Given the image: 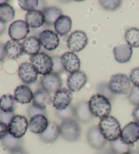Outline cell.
Wrapping results in <instances>:
<instances>
[{
  "label": "cell",
  "mask_w": 139,
  "mask_h": 154,
  "mask_svg": "<svg viewBox=\"0 0 139 154\" xmlns=\"http://www.w3.org/2000/svg\"><path fill=\"white\" fill-rule=\"evenodd\" d=\"M30 61L40 75L45 76L52 73L53 60L52 58L48 54L39 52L37 54L31 56Z\"/></svg>",
  "instance_id": "obj_4"
},
{
  "label": "cell",
  "mask_w": 139,
  "mask_h": 154,
  "mask_svg": "<svg viewBox=\"0 0 139 154\" xmlns=\"http://www.w3.org/2000/svg\"><path fill=\"white\" fill-rule=\"evenodd\" d=\"M5 30H6V25L0 21V35H2L4 33Z\"/></svg>",
  "instance_id": "obj_45"
},
{
  "label": "cell",
  "mask_w": 139,
  "mask_h": 154,
  "mask_svg": "<svg viewBox=\"0 0 139 154\" xmlns=\"http://www.w3.org/2000/svg\"><path fill=\"white\" fill-rule=\"evenodd\" d=\"M132 116L134 120L139 124V105L136 106L135 108L134 109Z\"/></svg>",
  "instance_id": "obj_43"
},
{
  "label": "cell",
  "mask_w": 139,
  "mask_h": 154,
  "mask_svg": "<svg viewBox=\"0 0 139 154\" xmlns=\"http://www.w3.org/2000/svg\"><path fill=\"white\" fill-rule=\"evenodd\" d=\"M14 17L15 10L8 2L0 5V21L2 23H9L14 20Z\"/></svg>",
  "instance_id": "obj_28"
},
{
  "label": "cell",
  "mask_w": 139,
  "mask_h": 154,
  "mask_svg": "<svg viewBox=\"0 0 139 154\" xmlns=\"http://www.w3.org/2000/svg\"><path fill=\"white\" fill-rule=\"evenodd\" d=\"M108 85L114 94L126 95L130 92L131 82L126 75L118 73L111 76Z\"/></svg>",
  "instance_id": "obj_5"
},
{
  "label": "cell",
  "mask_w": 139,
  "mask_h": 154,
  "mask_svg": "<svg viewBox=\"0 0 139 154\" xmlns=\"http://www.w3.org/2000/svg\"><path fill=\"white\" fill-rule=\"evenodd\" d=\"M45 23L49 25H54L58 18L62 16V11L57 7H49L43 10Z\"/></svg>",
  "instance_id": "obj_30"
},
{
  "label": "cell",
  "mask_w": 139,
  "mask_h": 154,
  "mask_svg": "<svg viewBox=\"0 0 139 154\" xmlns=\"http://www.w3.org/2000/svg\"><path fill=\"white\" fill-rule=\"evenodd\" d=\"M57 115L63 121L67 120V119H75V108L73 106H69L67 108L62 111H57Z\"/></svg>",
  "instance_id": "obj_33"
},
{
  "label": "cell",
  "mask_w": 139,
  "mask_h": 154,
  "mask_svg": "<svg viewBox=\"0 0 139 154\" xmlns=\"http://www.w3.org/2000/svg\"><path fill=\"white\" fill-rule=\"evenodd\" d=\"M14 116L13 113H6L0 111V122H4V123H8V124Z\"/></svg>",
  "instance_id": "obj_41"
},
{
  "label": "cell",
  "mask_w": 139,
  "mask_h": 154,
  "mask_svg": "<svg viewBox=\"0 0 139 154\" xmlns=\"http://www.w3.org/2000/svg\"><path fill=\"white\" fill-rule=\"evenodd\" d=\"M99 3L105 10L113 11V10H116L120 7L122 4V2L119 1V0H114V1H110V0L105 1V0H103V1H99Z\"/></svg>",
  "instance_id": "obj_35"
},
{
  "label": "cell",
  "mask_w": 139,
  "mask_h": 154,
  "mask_svg": "<svg viewBox=\"0 0 139 154\" xmlns=\"http://www.w3.org/2000/svg\"><path fill=\"white\" fill-rule=\"evenodd\" d=\"M128 99L131 104L133 105H139V88L133 87V88L130 92Z\"/></svg>",
  "instance_id": "obj_36"
},
{
  "label": "cell",
  "mask_w": 139,
  "mask_h": 154,
  "mask_svg": "<svg viewBox=\"0 0 139 154\" xmlns=\"http://www.w3.org/2000/svg\"><path fill=\"white\" fill-rule=\"evenodd\" d=\"M98 128L101 134L108 141H115L121 136V126L119 121L113 116H109L101 119Z\"/></svg>",
  "instance_id": "obj_1"
},
{
  "label": "cell",
  "mask_w": 139,
  "mask_h": 154,
  "mask_svg": "<svg viewBox=\"0 0 139 154\" xmlns=\"http://www.w3.org/2000/svg\"><path fill=\"white\" fill-rule=\"evenodd\" d=\"M41 84L42 88L47 90L48 92L56 93L58 90L61 89L62 81L58 74L51 73L43 77Z\"/></svg>",
  "instance_id": "obj_15"
},
{
  "label": "cell",
  "mask_w": 139,
  "mask_h": 154,
  "mask_svg": "<svg viewBox=\"0 0 139 154\" xmlns=\"http://www.w3.org/2000/svg\"><path fill=\"white\" fill-rule=\"evenodd\" d=\"M52 60H53L52 73L58 74H58H60V73H62L65 69H64V67L62 65V63H61L60 58L58 57H53Z\"/></svg>",
  "instance_id": "obj_37"
},
{
  "label": "cell",
  "mask_w": 139,
  "mask_h": 154,
  "mask_svg": "<svg viewBox=\"0 0 139 154\" xmlns=\"http://www.w3.org/2000/svg\"><path fill=\"white\" fill-rule=\"evenodd\" d=\"M50 122L44 115H37L30 119L29 128L34 134H42L47 129Z\"/></svg>",
  "instance_id": "obj_17"
},
{
  "label": "cell",
  "mask_w": 139,
  "mask_h": 154,
  "mask_svg": "<svg viewBox=\"0 0 139 154\" xmlns=\"http://www.w3.org/2000/svg\"><path fill=\"white\" fill-rule=\"evenodd\" d=\"M38 72L34 66L29 63H23L18 68V75L24 83L30 84L37 81Z\"/></svg>",
  "instance_id": "obj_13"
},
{
  "label": "cell",
  "mask_w": 139,
  "mask_h": 154,
  "mask_svg": "<svg viewBox=\"0 0 139 154\" xmlns=\"http://www.w3.org/2000/svg\"><path fill=\"white\" fill-rule=\"evenodd\" d=\"M39 40L42 46L48 51L56 50L60 44L58 34L51 30H44L39 33Z\"/></svg>",
  "instance_id": "obj_11"
},
{
  "label": "cell",
  "mask_w": 139,
  "mask_h": 154,
  "mask_svg": "<svg viewBox=\"0 0 139 154\" xmlns=\"http://www.w3.org/2000/svg\"><path fill=\"white\" fill-rule=\"evenodd\" d=\"M6 56L11 59H17L24 54L23 44L14 40L8 41L4 45Z\"/></svg>",
  "instance_id": "obj_22"
},
{
  "label": "cell",
  "mask_w": 139,
  "mask_h": 154,
  "mask_svg": "<svg viewBox=\"0 0 139 154\" xmlns=\"http://www.w3.org/2000/svg\"><path fill=\"white\" fill-rule=\"evenodd\" d=\"M32 102V105L36 106V107L45 110V108L52 103V99L50 92L44 88H41L35 92Z\"/></svg>",
  "instance_id": "obj_19"
},
{
  "label": "cell",
  "mask_w": 139,
  "mask_h": 154,
  "mask_svg": "<svg viewBox=\"0 0 139 154\" xmlns=\"http://www.w3.org/2000/svg\"><path fill=\"white\" fill-rule=\"evenodd\" d=\"M23 50L26 54L34 56L39 53L41 48V44L38 38L31 36L26 38L23 44Z\"/></svg>",
  "instance_id": "obj_26"
},
{
  "label": "cell",
  "mask_w": 139,
  "mask_h": 154,
  "mask_svg": "<svg viewBox=\"0 0 139 154\" xmlns=\"http://www.w3.org/2000/svg\"><path fill=\"white\" fill-rule=\"evenodd\" d=\"M88 42L86 33L82 31H76L69 36L67 47L72 52H78L85 48Z\"/></svg>",
  "instance_id": "obj_7"
},
{
  "label": "cell",
  "mask_w": 139,
  "mask_h": 154,
  "mask_svg": "<svg viewBox=\"0 0 139 154\" xmlns=\"http://www.w3.org/2000/svg\"><path fill=\"white\" fill-rule=\"evenodd\" d=\"M59 127L60 135L66 141H77L81 136V128L76 119L63 121Z\"/></svg>",
  "instance_id": "obj_3"
},
{
  "label": "cell",
  "mask_w": 139,
  "mask_h": 154,
  "mask_svg": "<svg viewBox=\"0 0 139 154\" xmlns=\"http://www.w3.org/2000/svg\"><path fill=\"white\" fill-rule=\"evenodd\" d=\"M111 150L116 154H122L124 153L130 152V145H128L122 141V140L117 139L115 141L111 142Z\"/></svg>",
  "instance_id": "obj_32"
},
{
  "label": "cell",
  "mask_w": 139,
  "mask_h": 154,
  "mask_svg": "<svg viewBox=\"0 0 139 154\" xmlns=\"http://www.w3.org/2000/svg\"><path fill=\"white\" fill-rule=\"evenodd\" d=\"M93 116L100 119L109 116L111 111V104L107 98L100 94L93 95L88 102Z\"/></svg>",
  "instance_id": "obj_2"
},
{
  "label": "cell",
  "mask_w": 139,
  "mask_h": 154,
  "mask_svg": "<svg viewBox=\"0 0 139 154\" xmlns=\"http://www.w3.org/2000/svg\"><path fill=\"white\" fill-rule=\"evenodd\" d=\"M30 32L29 26L26 21L18 20L10 25L8 34L12 40L19 42L25 39Z\"/></svg>",
  "instance_id": "obj_8"
},
{
  "label": "cell",
  "mask_w": 139,
  "mask_h": 154,
  "mask_svg": "<svg viewBox=\"0 0 139 154\" xmlns=\"http://www.w3.org/2000/svg\"><path fill=\"white\" fill-rule=\"evenodd\" d=\"M26 23L33 29H37L42 26L45 23L44 14L39 10L28 12L25 15Z\"/></svg>",
  "instance_id": "obj_24"
},
{
  "label": "cell",
  "mask_w": 139,
  "mask_h": 154,
  "mask_svg": "<svg viewBox=\"0 0 139 154\" xmlns=\"http://www.w3.org/2000/svg\"><path fill=\"white\" fill-rule=\"evenodd\" d=\"M120 139L128 145H132L139 140V124L135 122H130L122 130Z\"/></svg>",
  "instance_id": "obj_10"
},
{
  "label": "cell",
  "mask_w": 139,
  "mask_h": 154,
  "mask_svg": "<svg viewBox=\"0 0 139 154\" xmlns=\"http://www.w3.org/2000/svg\"><path fill=\"white\" fill-rule=\"evenodd\" d=\"M74 108L76 119L78 121L83 123H88L92 119L93 115L90 110L88 102H79Z\"/></svg>",
  "instance_id": "obj_20"
},
{
  "label": "cell",
  "mask_w": 139,
  "mask_h": 154,
  "mask_svg": "<svg viewBox=\"0 0 139 154\" xmlns=\"http://www.w3.org/2000/svg\"><path fill=\"white\" fill-rule=\"evenodd\" d=\"M60 60L64 69L69 73L71 74L79 71L81 67V62L78 57L74 52H65L60 57Z\"/></svg>",
  "instance_id": "obj_14"
},
{
  "label": "cell",
  "mask_w": 139,
  "mask_h": 154,
  "mask_svg": "<svg viewBox=\"0 0 139 154\" xmlns=\"http://www.w3.org/2000/svg\"><path fill=\"white\" fill-rule=\"evenodd\" d=\"M98 89L99 90H102V91H100L101 93L100 94L105 96V97L107 98L109 100L110 98L113 97V95L114 94L113 92L111 91V90L109 87V85H107V84H106V85L101 84L98 87Z\"/></svg>",
  "instance_id": "obj_40"
},
{
  "label": "cell",
  "mask_w": 139,
  "mask_h": 154,
  "mask_svg": "<svg viewBox=\"0 0 139 154\" xmlns=\"http://www.w3.org/2000/svg\"><path fill=\"white\" fill-rule=\"evenodd\" d=\"M88 78L85 74L82 71L71 73L67 79V86L71 92H79L85 84Z\"/></svg>",
  "instance_id": "obj_16"
},
{
  "label": "cell",
  "mask_w": 139,
  "mask_h": 154,
  "mask_svg": "<svg viewBox=\"0 0 139 154\" xmlns=\"http://www.w3.org/2000/svg\"><path fill=\"white\" fill-rule=\"evenodd\" d=\"M4 147L10 152L23 149V143L20 139H17L8 134L2 140Z\"/></svg>",
  "instance_id": "obj_29"
},
{
  "label": "cell",
  "mask_w": 139,
  "mask_h": 154,
  "mask_svg": "<svg viewBox=\"0 0 139 154\" xmlns=\"http://www.w3.org/2000/svg\"><path fill=\"white\" fill-rule=\"evenodd\" d=\"M3 66H4V62H3V60L0 59V71L2 69V68H3Z\"/></svg>",
  "instance_id": "obj_48"
},
{
  "label": "cell",
  "mask_w": 139,
  "mask_h": 154,
  "mask_svg": "<svg viewBox=\"0 0 139 154\" xmlns=\"http://www.w3.org/2000/svg\"><path fill=\"white\" fill-rule=\"evenodd\" d=\"M17 101L11 94H4L0 98V109L6 113H13L17 107Z\"/></svg>",
  "instance_id": "obj_27"
},
{
  "label": "cell",
  "mask_w": 139,
  "mask_h": 154,
  "mask_svg": "<svg viewBox=\"0 0 139 154\" xmlns=\"http://www.w3.org/2000/svg\"><path fill=\"white\" fill-rule=\"evenodd\" d=\"M100 154H116V153L114 152V151H113L111 150V149H110L109 150H107V151H103V153H100Z\"/></svg>",
  "instance_id": "obj_47"
},
{
  "label": "cell",
  "mask_w": 139,
  "mask_h": 154,
  "mask_svg": "<svg viewBox=\"0 0 139 154\" xmlns=\"http://www.w3.org/2000/svg\"><path fill=\"white\" fill-rule=\"evenodd\" d=\"M132 48L128 44L118 45L114 48L113 55L117 63H126L130 61L132 56Z\"/></svg>",
  "instance_id": "obj_18"
},
{
  "label": "cell",
  "mask_w": 139,
  "mask_h": 154,
  "mask_svg": "<svg viewBox=\"0 0 139 154\" xmlns=\"http://www.w3.org/2000/svg\"><path fill=\"white\" fill-rule=\"evenodd\" d=\"M8 1H0V5L5 4V3H8Z\"/></svg>",
  "instance_id": "obj_49"
},
{
  "label": "cell",
  "mask_w": 139,
  "mask_h": 154,
  "mask_svg": "<svg viewBox=\"0 0 139 154\" xmlns=\"http://www.w3.org/2000/svg\"><path fill=\"white\" fill-rule=\"evenodd\" d=\"M8 126L10 135L17 139H21L27 131L29 122L25 116L17 115L13 117Z\"/></svg>",
  "instance_id": "obj_6"
},
{
  "label": "cell",
  "mask_w": 139,
  "mask_h": 154,
  "mask_svg": "<svg viewBox=\"0 0 139 154\" xmlns=\"http://www.w3.org/2000/svg\"><path fill=\"white\" fill-rule=\"evenodd\" d=\"M125 39L132 48H139V29L131 28L125 33Z\"/></svg>",
  "instance_id": "obj_31"
},
{
  "label": "cell",
  "mask_w": 139,
  "mask_h": 154,
  "mask_svg": "<svg viewBox=\"0 0 139 154\" xmlns=\"http://www.w3.org/2000/svg\"><path fill=\"white\" fill-rule=\"evenodd\" d=\"M122 154H132V153H131L130 152H127V153H122Z\"/></svg>",
  "instance_id": "obj_50"
},
{
  "label": "cell",
  "mask_w": 139,
  "mask_h": 154,
  "mask_svg": "<svg viewBox=\"0 0 139 154\" xmlns=\"http://www.w3.org/2000/svg\"><path fill=\"white\" fill-rule=\"evenodd\" d=\"M10 154H26V153L23 149H20L13 151V152H10Z\"/></svg>",
  "instance_id": "obj_46"
},
{
  "label": "cell",
  "mask_w": 139,
  "mask_h": 154,
  "mask_svg": "<svg viewBox=\"0 0 139 154\" xmlns=\"http://www.w3.org/2000/svg\"><path fill=\"white\" fill-rule=\"evenodd\" d=\"M56 32L60 36H65L70 32L72 28L71 18L66 15H62L54 24Z\"/></svg>",
  "instance_id": "obj_23"
},
{
  "label": "cell",
  "mask_w": 139,
  "mask_h": 154,
  "mask_svg": "<svg viewBox=\"0 0 139 154\" xmlns=\"http://www.w3.org/2000/svg\"><path fill=\"white\" fill-rule=\"evenodd\" d=\"M87 140L91 147L97 150L103 149L107 141L101 134L98 126H93L88 130Z\"/></svg>",
  "instance_id": "obj_12"
},
{
  "label": "cell",
  "mask_w": 139,
  "mask_h": 154,
  "mask_svg": "<svg viewBox=\"0 0 139 154\" xmlns=\"http://www.w3.org/2000/svg\"><path fill=\"white\" fill-rule=\"evenodd\" d=\"M130 80L135 87L139 88V67L132 69L130 74Z\"/></svg>",
  "instance_id": "obj_38"
},
{
  "label": "cell",
  "mask_w": 139,
  "mask_h": 154,
  "mask_svg": "<svg viewBox=\"0 0 139 154\" xmlns=\"http://www.w3.org/2000/svg\"><path fill=\"white\" fill-rule=\"evenodd\" d=\"M18 5L21 9L30 12L35 10L38 7L39 1L37 0H20L18 1Z\"/></svg>",
  "instance_id": "obj_34"
},
{
  "label": "cell",
  "mask_w": 139,
  "mask_h": 154,
  "mask_svg": "<svg viewBox=\"0 0 139 154\" xmlns=\"http://www.w3.org/2000/svg\"><path fill=\"white\" fill-rule=\"evenodd\" d=\"M9 134L8 126L4 122H0V140H3Z\"/></svg>",
  "instance_id": "obj_42"
},
{
  "label": "cell",
  "mask_w": 139,
  "mask_h": 154,
  "mask_svg": "<svg viewBox=\"0 0 139 154\" xmlns=\"http://www.w3.org/2000/svg\"><path fill=\"white\" fill-rule=\"evenodd\" d=\"M33 94L32 90L28 86L20 85L15 89L14 97L17 103L21 104H29L33 101Z\"/></svg>",
  "instance_id": "obj_21"
},
{
  "label": "cell",
  "mask_w": 139,
  "mask_h": 154,
  "mask_svg": "<svg viewBox=\"0 0 139 154\" xmlns=\"http://www.w3.org/2000/svg\"><path fill=\"white\" fill-rule=\"evenodd\" d=\"M73 99V93L69 89L61 88L54 93L52 105L57 111H62L70 106Z\"/></svg>",
  "instance_id": "obj_9"
},
{
  "label": "cell",
  "mask_w": 139,
  "mask_h": 154,
  "mask_svg": "<svg viewBox=\"0 0 139 154\" xmlns=\"http://www.w3.org/2000/svg\"><path fill=\"white\" fill-rule=\"evenodd\" d=\"M60 136V127L55 122H50L44 133L39 135L40 139L46 143H52L57 140Z\"/></svg>",
  "instance_id": "obj_25"
},
{
  "label": "cell",
  "mask_w": 139,
  "mask_h": 154,
  "mask_svg": "<svg viewBox=\"0 0 139 154\" xmlns=\"http://www.w3.org/2000/svg\"><path fill=\"white\" fill-rule=\"evenodd\" d=\"M6 57V53L5 51L4 45L0 44V59L4 60Z\"/></svg>",
  "instance_id": "obj_44"
},
{
  "label": "cell",
  "mask_w": 139,
  "mask_h": 154,
  "mask_svg": "<svg viewBox=\"0 0 139 154\" xmlns=\"http://www.w3.org/2000/svg\"><path fill=\"white\" fill-rule=\"evenodd\" d=\"M27 113L28 116L30 118V119L33 117L36 116L37 115H44L45 116V111L42 110L41 109H39L36 107V106L33 105H31L29 106L27 109Z\"/></svg>",
  "instance_id": "obj_39"
}]
</instances>
